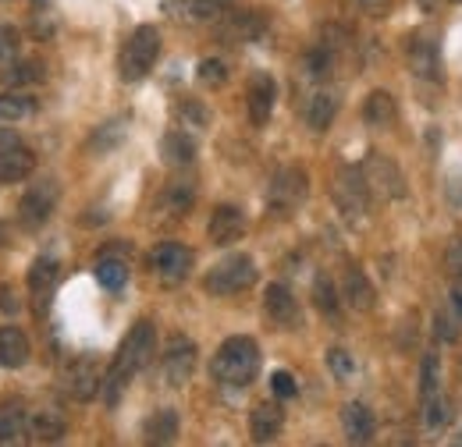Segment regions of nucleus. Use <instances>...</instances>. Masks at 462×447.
Returning <instances> with one entry per match:
<instances>
[{
  "mask_svg": "<svg viewBox=\"0 0 462 447\" xmlns=\"http://www.w3.org/2000/svg\"><path fill=\"white\" fill-rule=\"evenodd\" d=\"M161 157L168 168H189L196 160V139L189 132H168L161 139Z\"/></svg>",
  "mask_w": 462,
  "mask_h": 447,
  "instance_id": "obj_23",
  "label": "nucleus"
},
{
  "mask_svg": "<svg viewBox=\"0 0 462 447\" xmlns=\"http://www.w3.org/2000/svg\"><path fill=\"white\" fill-rule=\"evenodd\" d=\"M192 260H196L192 249H185V245H178V242H164V245H157V249L150 252V270L164 280V284H178V280L189 278Z\"/></svg>",
  "mask_w": 462,
  "mask_h": 447,
  "instance_id": "obj_8",
  "label": "nucleus"
},
{
  "mask_svg": "<svg viewBox=\"0 0 462 447\" xmlns=\"http://www.w3.org/2000/svg\"><path fill=\"white\" fill-rule=\"evenodd\" d=\"M346 298L356 313H370V309H374V302H377L374 284L366 280V274H363L359 267H348L346 270Z\"/></svg>",
  "mask_w": 462,
  "mask_h": 447,
  "instance_id": "obj_26",
  "label": "nucleus"
},
{
  "mask_svg": "<svg viewBox=\"0 0 462 447\" xmlns=\"http://www.w3.org/2000/svg\"><path fill=\"white\" fill-rule=\"evenodd\" d=\"M313 302H317V309L328 320H338V287H335V280L328 278V274H320V278L313 280Z\"/></svg>",
  "mask_w": 462,
  "mask_h": 447,
  "instance_id": "obj_31",
  "label": "nucleus"
},
{
  "mask_svg": "<svg viewBox=\"0 0 462 447\" xmlns=\"http://www.w3.org/2000/svg\"><path fill=\"white\" fill-rule=\"evenodd\" d=\"M32 355V344L22 327H0V366L4 369H22Z\"/></svg>",
  "mask_w": 462,
  "mask_h": 447,
  "instance_id": "obj_20",
  "label": "nucleus"
},
{
  "mask_svg": "<svg viewBox=\"0 0 462 447\" xmlns=\"http://www.w3.org/2000/svg\"><path fill=\"white\" fill-rule=\"evenodd\" d=\"M342 430H346L348 444H370L377 433V419L363 401H348L342 408Z\"/></svg>",
  "mask_w": 462,
  "mask_h": 447,
  "instance_id": "obj_18",
  "label": "nucleus"
},
{
  "mask_svg": "<svg viewBox=\"0 0 462 447\" xmlns=\"http://www.w3.org/2000/svg\"><path fill=\"white\" fill-rule=\"evenodd\" d=\"M121 139H125V121H121V117H117V121H107V124H100L97 135L89 139V153H97V157H100V153H111Z\"/></svg>",
  "mask_w": 462,
  "mask_h": 447,
  "instance_id": "obj_34",
  "label": "nucleus"
},
{
  "mask_svg": "<svg viewBox=\"0 0 462 447\" xmlns=\"http://www.w3.org/2000/svg\"><path fill=\"white\" fill-rule=\"evenodd\" d=\"M363 178H366L370 192H377V196H384V199H402L405 196L402 170L395 168L388 157H381V153H374V157L363 164Z\"/></svg>",
  "mask_w": 462,
  "mask_h": 447,
  "instance_id": "obj_10",
  "label": "nucleus"
},
{
  "mask_svg": "<svg viewBox=\"0 0 462 447\" xmlns=\"http://www.w3.org/2000/svg\"><path fill=\"white\" fill-rule=\"evenodd\" d=\"M36 111V104L29 96H18V93H0V124H14L22 117Z\"/></svg>",
  "mask_w": 462,
  "mask_h": 447,
  "instance_id": "obj_35",
  "label": "nucleus"
},
{
  "mask_svg": "<svg viewBox=\"0 0 462 447\" xmlns=\"http://www.w3.org/2000/svg\"><path fill=\"white\" fill-rule=\"evenodd\" d=\"M64 391L71 394L75 401H93L97 394L104 391V369L93 355H79L68 369H64Z\"/></svg>",
  "mask_w": 462,
  "mask_h": 447,
  "instance_id": "obj_7",
  "label": "nucleus"
},
{
  "mask_svg": "<svg viewBox=\"0 0 462 447\" xmlns=\"http://www.w3.org/2000/svg\"><path fill=\"white\" fill-rule=\"evenodd\" d=\"M242 231H245V214L238 210V206H217L214 214H210V224H207V234H210V242L214 245H231V242H238L242 238Z\"/></svg>",
  "mask_w": 462,
  "mask_h": 447,
  "instance_id": "obj_16",
  "label": "nucleus"
},
{
  "mask_svg": "<svg viewBox=\"0 0 462 447\" xmlns=\"http://www.w3.org/2000/svg\"><path fill=\"white\" fill-rule=\"evenodd\" d=\"M434 4H438V0H420V7H423V11H434Z\"/></svg>",
  "mask_w": 462,
  "mask_h": 447,
  "instance_id": "obj_49",
  "label": "nucleus"
},
{
  "mask_svg": "<svg viewBox=\"0 0 462 447\" xmlns=\"http://www.w3.org/2000/svg\"><path fill=\"white\" fill-rule=\"evenodd\" d=\"M0 245H4V227H0Z\"/></svg>",
  "mask_w": 462,
  "mask_h": 447,
  "instance_id": "obj_50",
  "label": "nucleus"
},
{
  "mask_svg": "<svg viewBox=\"0 0 462 447\" xmlns=\"http://www.w3.org/2000/svg\"><path fill=\"white\" fill-rule=\"evenodd\" d=\"M196 369V341L174 334L164 348V377L171 388H181Z\"/></svg>",
  "mask_w": 462,
  "mask_h": 447,
  "instance_id": "obj_11",
  "label": "nucleus"
},
{
  "mask_svg": "<svg viewBox=\"0 0 462 447\" xmlns=\"http://www.w3.org/2000/svg\"><path fill=\"white\" fill-rule=\"evenodd\" d=\"M32 170H36V153H32L29 146L14 142L11 150L0 153V181H4V185H18V181H25Z\"/></svg>",
  "mask_w": 462,
  "mask_h": 447,
  "instance_id": "obj_19",
  "label": "nucleus"
},
{
  "mask_svg": "<svg viewBox=\"0 0 462 447\" xmlns=\"http://www.w3.org/2000/svg\"><path fill=\"white\" fill-rule=\"evenodd\" d=\"M29 433L40 444H58V441H64V433H68V419H64L60 408H40L29 419Z\"/></svg>",
  "mask_w": 462,
  "mask_h": 447,
  "instance_id": "obj_21",
  "label": "nucleus"
},
{
  "mask_svg": "<svg viewBox=\"0 0 462 447\" xmlns=\"http://www.w3.org/2000/svg\"><path fill=\"white\" fill-rule=\"evenodd\" d=\"M335 196H338V203H342L346 214H363L370 206V185H366L363 170L359 168L342 170L338 174V185H335Z\"/></svg>",
  "mask_w": 462,
  "mask_h": 447,
  "instance_id": "obj_15",
  "label": "nucleus"
},
{
  "mask_svg": "<svg viewBox=\"0 0 462 447\" xmlns=\"http://www.w3.org/2000/svg\"><path fill=\"white\" fill-rule=\"evenodd\" d=\"M274 100H278V86L271 75H253L249 78V93H245V104H249V121L256 128H263L274 114Z\"/></svg>",
  "mask_w": 462,
  "mask_h": 447,
  "instance_id": "obj_12",
  "label": "nucleus"
},
{
  "mask_svg": "<svg viewBox=\"0 0 462 447\" xmlns=\"http://www.w3.org/2000/svg\"><path fill=\"white\" fill-rule=\"evenodd\" d=\"M423 419H427L430 430H445V426H452V419H456V405H452V397H438V394L427 397Z\"/></svg>",
  "mask_w": 462,
  "mask_h": 447,
  "instance_id": "obj_33",
  "label": "nucleus"
},
{
  "mask_svg": "<svg viewBox=\"0 0 462 447\" xmlns=\"http://www.w3.org/2000/svg\"><path fill=\"white\" fill-rule=\"evenodd\" d=\"M456 444H462V437H456Z\"/></svg>",
  "mask_w": 462,
  "mask_h": 447,
  "instance_id": "obj_51",
  "label": "nucleus"
},
{
  "mask_svg": "<svg viewBox=\"0 0 462 447\" xmlns=\"http://www.w3.org/2000/svg\"><path fill=\"white\" fill-rule=\"evenodd\" d=\"M271 391H274V397H295V394H299V384H295L291 373L278 369V373H271Z\"/></svg>",
  "mask_w": 462,
  "mask_h": 447,
  "instance_id": "obj_43",
  "label": "nucleus"
},
{
  "mask_svg": "<svg viewBox=\"0 0 462 447\" xmlns=\"http://www.w3.org/2000/svg\"><path fill=\"white\" fill-rule=\"evenodd\" d=\"M452 4H462V0H452Z\"/></svg>",
  "mask_w": 462,
  "mask_h": 447,
  "instance_id": "obj_52",
  "label": "nucleus"
},
{
  "mask_svg": "<svg viewBox=\"0 0 462 447\" xmlns=\"http://www.w3.org/2000/svg\"><path fill=\"white\" fill-rule=\"evenodd\" d=\"M58 181L54 178H40V181H32L29 185V192L22 196V203H18V224L25 227V231H40L43 224L54 217V210H58Z\"/></svg>",
  "mask_w": 462,
  "mask_h": 447,
  "instance_id": "obj_4",
  "label": "nucleus"
},
{
  "mask_svg": "<svg viewBox=\"0 0 462 447\" xmlns=\"http://www.w3.org/2000/svg\"><path fill=\"white\" fill-rule=\"evenodd\" d=\"M263 313L274 327L291 331L299 327V306H295V295H291L285 284H267V295H263Z\"/></svg>",
  "mask_w": 462,
  "mask_h": 447,
  "instance_id": "obj_13",
  "label": "nucleus"
},
{
  "mask_svg": "<svg viewBox=\"0 0 462 447\" xmlns=\"http://www.w3.org/2000/svg\"><path fill=\"white\" fill-rule=\"evenodd\" d=\"M210 373L225 388H249L256 380V373H260V344L245 334L228 337L217 348V355L210 362Z\"/></svg>",
  "mask_w": 462,
  "mask_h": 447,
  "instance_id": "obj_2",
  "label": "nucleus"
},
{
  "mask_svg": "<svg viewBox=\"0 0 462 447\" xmlns=\"http://www.w3.org/2000/svg\"><path fill=\"white\" fill-rule=\"evenodd\" d=\"M328 369H331V377H335L338 384H348V380L356 377V359H352V351H346V348H328Z\"/></svg>",
  "mask_w": 462,
  "mask_h": 447,
  "instance_id": "obj_36",
  "label": "nucleus"
},
{
  "mask_svg": "<svg viewBox=\"0 0 462 447\" xmlns=\"http://www.w3.org/2000/svg\"><path fill=\"white\" fill-rule=\"evenodd\" d=\"M58 260H51V256H40L32 267H29V291L36 295V309H43L47 302H51V291H54V284H58Z\"/></svg>",
  "mask_w": 462,
  "mask_h": 447,
  "instance_id": "obj_22",
  "label": "nucleus"
},
{
  "mask_svg": "<svg viewBox=\"0 0 462 447\" xmlns=\"http://www.w3.org/2000/svg\"><path fill=\"white\" fill-rule=\"evenodd\" d=\"M153 351H157V327H153L150 320H139V324L125 334L115 362H111V369L104 373V401H107L111 408L121 401V394L132 384V377H135L139 369H146V362L153 359Z\"/></svg>",
  "mask_w": 462,
  "mask_h": 447,
  "instance_id": "obj_1",
  "label": "nucleus"
},
{
  "mask_svg": "<svg viewBox=\"0 0 462 447\" xmlns=\"http://www.w3.org/2000/svg\"><path fill=\"white\" fill-rule=\"evenodd\" d=\"M256 284V263L249 260V256H228V260H221L207 280H203V287L210 291V295H217V298H228V295H238V291H245V287H253Z\"/></svg>",
  "mask_w": 462,
  "mask_h": 447,
  "instance_id": "obj_5",
  "label": "nucleus"
},
{
  "mask_svg": "<svg viewBox=\"0 0 462 447\" xmlns=\"http://www.w3.org/2000/svg\"><path fill=\"white\" fill-rule=\"evenodd\" d=\"M221 36L231 43H256V40L267 36V18L260 11H235L221 25Z\"/></svg>",
  "mask_w": 462,
  "mask_h": 447,
  "instance_id": "obj_17",
  "label": "nucleus"
},
{
  "mask_svg": "<svg viewBox=\"0 0 462 447\" xmlns=\"http://www.w3.org/2000/svg\"><path fill=\"white\" fill-rule=\"evenodd\" d=\"M143 437H146V444H174L178 441V412L174 408H157L143 423Z\"/></svg>",
  "mask_w": 462,
  "mask_h": 447,
  "instance_id": "obj_24",
  "label": "nucleus"
},
{
  "mask_svg": "<svg viewBox=\"0 0 462 447\" xmlns=\"http://www.w3.org/2000/svg\"><path fill=\"white\" fill-rule=\"evenodd\" d=\"M157 57H161V32H157V25H139V29H132V36L125 40L121 57H117V75H121V82H143V78L153 71Z\"/></svg>",
  "mask_w": 462,
  "mask_h": 447,
  "instance_id": "obj_3",
  "label": "nucleus"
},
{
  "mask_svg": "<svg viewBox=\"0 0 462 447\" xmlns=\"http://www.w3.org/2000/svg\"><path fill=\"white\" fill-rule=\"evenodd\" d=\"M405 60H409V71L416 78H427V82H441V57H438V43L427 36V32H412L405 40Z\"/></svg>",
  "mask_w": 462,
  "mask_h": 447,
  "instance_id": "obj_9",
  "label": "nucleus"
},
{
  "mask_svg": "<svg viewBox=\"0 0 462 447\" xmlns=\"http://www.w3.org/2000/svg\"><path fill=\"white\" fill-rule=\"evenodd\" d=\"M359 4H363V11H366V14L381 18V14L388 11V4H392V0H359Z\"/></svg>",
  "mask_w": 462,
  "mask_h": 447,
  "instance_id": "obj_47",
  "label": "nucleus"
},
{
  "mask_svg": "<svg viewBox=\"0 0 462 447\" xmlns=\"http://www.w3.org/2000/svg\"><path fill=\"white\" fill-rule=\"evenodd\" d=\"M97 280H100L107 291H121L125 280H128V263H125V260H111V256H100V260H97Z\"/></svg>",
  "mask_w": 462,
  "mask_h": 447,
  "instance_id": "obj_32",
  "label": "nucleus"
},
{
  "mask_svg": "<svg viewBox=\"0 0 462 447\" xmlns=\"http://www.w3.org/2000/svg\"><path fill=\"white\" fill-rule=\"evenodd\" d=\"M282 430H285V408L278 401H260L249 415V437L256 444H271V441H278Z\"/></svg>",
  "mask_w": 462,
  "mask_h": 447,
  "instance_id": "obj_14",
  "label": "nucleus"
},
{
  "mask_svg": "<svg viewBox=\"0 0 462 447\" xmlns=\"http://www.w3.org/2000/svg\"><path fill=\"white\" fill-rule=\"evenodd\" d=\"M43 64L40 60H22V64H11V71H4V78L11 86H32V82H43Z\"/></svg>",
  "mask_w": 462,
  "mask_h": 447,
  "instance_id": "obj_37",
  "label": "nucleus"
},
{
  "mask_svg": "<svg viewBox=\"0 0 462 447\" xmlns=\"http://www.w3.org/2000/svg\"><path fill=\"white\" fill-rule=\"evenodd\" d=\"M459 331H462V309L452 298H445V306H441L438 316H434V337L452 344V341L459 337Z\"/></svg>",
  "mask_w": 462,
  "mask_h": 447,
  "instance_id": "obj_29",
  "label": "nucleus"
},
{
  "mask_svg": "<svg viewBox=\"0 0 462 447\" xmlns=\"http://www.w3.org/2000/svg\"><path fill=\"white\" fill-rule=\"evenodd\" d=\"M178 114H181V117H192V121H196L199 128H203V124L210 121V117H207V111H203L199 104H181V107H178Z\"/></svg>",
  "mask_w": 462,
  "mask_h": 447,
  "instance_id": "obj_46",
  "label": "nucleus"
},
{
  "mask_svg": "<svg viewBox=\"0 0 462 447\" xmlns=\"http://www.w3.org/2000/svg\"><path fill=\"white\" fill-rule=\"evenodd\" d=\"M331 64H335V54L328 47H313L310 54L302 57V68L310 78H328L331 75Z\"/></svg>",
  "mask_w": 462,
  "mask_h": 447,
  "instance_id": "obj_38",
  "label": "nucleus"
},
{
  "mask_svg": "<svg viewBox=\"0 0 462 447\" xmlns=\"http://www.w3.org/2000/svg\"><path fill=\"white\" fill-rule=\"evenodd\" d=\"M192 203H196L192 181H171V185H168V192H164V210H171L174 217H185V214L192 210Z\"/></svg>",
  "mask_w": 462,
  "mask_h": 447,
  "instance_id": "obj_30",
  "label": "nucleus"
},
{
  "mask_svg": "<svg viewBox=\"0 0 462 447\" xmlns=\"http://www.w3.org/2000/svg\"><path fill=\"white\" fill-rule=\"evenodd\" d=\"M14 142H18V139H14V132H7V128H0V153H4V150H11Z\"/></svg>",
  "mask_w": 462,
  "mask_h": 447,
  "instance_id": "obj_48",
  "label": "nucleus"
},
{
  "mask_svg": "<svg viewBox=\"0 0 462 447\" xmlns=\"http://www.w3.org/2000/svg\"><path fill=\"white\" fill-rule=\"evenodd\" d=\"M363 117H366L370 128H388L395 121V100H392V93L388 89H374L366 96V104H363Z\"/></svg>",
  "mask_w": 462,
  "mask_h": 447,
  "instance_id": "obj_28",
  "label": "nucleus"
},
{
  "mask_svg": "<svg viewBox=\"0 0 462 447\" xmlns=\"http://www.w3.org/2000/svg\"><path fill=\"white\" fill-rule=\"evenodd\" d=\"M438 384H441V366H438V355H423V373H420V394L423 401L438 394Z\"/></svg>",
  "mask_w": 462,
  "mask_h": 447,
  "instance_id": "obj_40",
  "label": "nucleus"
},
{
  "mask_svg": "<svg viewBox=\"0 0 462 447\" xmlns=\"http://www.w3.org/2000/svg\"><path fill=\"white\" fill-rule=\"evenodd\" d=\"M18 54V29L14 25H0V64H11Z\"/></svg>",
  "mask_w": 462,
  "mask_h": 447,
  "instance_id": "obj_42",
  "label": "nucleus"
},
{
  "mask_svg": "<svg viewBox=\"0 0 462 447\" xmlns=\"http://www.w3.org/2000/svg\"><path fill=\"white\" fill-rule=\"evenodd\" d=\"M22 309V302H18V295H14V287L11 284H0V313H7V316H14Z\"/></svg>",
  "mask_w": 462,
  "mask_h": 447,
  "instance_id": "obj_45",
  "label": "nucleus"
},
{
  "mask_svg": "<svg viewBox=\"0 0 462 447\" xmlns=\"http://www.w3.org/2000/svg\"><path fill=\"white\" fill-rule=\"evenodd\" d=\"M310 192V181H306V170L302 168H282L271 181V192H267V203H271V214L278 217H291L302 199Z\"/></svg>",
  "mask_w": 462,
  "mask_h": 447,
  "instance_id": "obj_6",
  "label": "nucleus"
},
{
  "mask_svg": "<svg viewBox=\"0 0 462 447\" xmlns=\"http://www.w3.org/2000/svg\"><path fill=\"white\" fill-rule=\"evenodd\" d=\"M445 270H448V278L462 284V238H456L452 245H448V252H445Z\"/></svg>",
  "mask_w": 462,
  "mask_h": 447,
  "instance_id": "obj_44",
  "label": "nucleus"
},
{
  "mask_svg": "<svg viewBox=\"0 0 462 447\" xmlns=\"http://www.w3.org/2000/svg\"><path fill=\"white\" fill-rule=\"evenodd\" d=\"M335 114H338V93L320 89V93H313L310 104H306V124H310L313 132H328L331 121H335Z\"/></svg>",
  "mask_w": 462,
  "mask_h": 447,
  "instance_id": "obj_25",
  "label": "nucleus"
},
{
  "mask_svg": "<svg viewBox=\"0 0 462 447\" xmlns=\"http://www.w3.org/2000/svg\"><path fill=\"white\" fill-rule=\"evenodd\" d=\"M225 7H228V0H185V14L192 22H207V18L221 14Z\"/></svg>",
  "mask_w": 462,
  "mask_h": 447,
  "instance_id": "obj_41",
  "label": "nucleus"
},
{
  "mask_svg": "<svg viewBox=\"0 0 462 447\" xmlns=\"http://www.w3.org/2000/svg\"><path fill=\"white\" fill-rule=\"evenodd\" d=\"M196 78H199L203 86L217 89V86H225V82H228V68H225V60H217V57H207V60H199V68H196Z\"/></svg>",
  "mask_w": 462,
  "mask_h": 447,
  "instance_id": "obj_39",
  "label": "nucleus"
},
{
  "mask_svg": "<svg viewBox=\"0 0 462 447\" xmlns=\"http://www.w3.org/2000/svg\"><path fill=\"white\" fill-rule=\"evenodd\" d=\"M29 430V415L18 401H7L0 405V444H18Z\"/></svg>",
  "mask_w": 462,
  "mask_h": 447,
  "instance_id": "obj_27",
  "label": "nucleus"
}]
</instances>
